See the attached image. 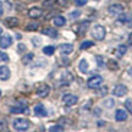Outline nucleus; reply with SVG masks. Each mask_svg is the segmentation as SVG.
<instances>
[{
    "label": "nucleus",
    "instance_id": "18",
    "mask_svg": "<svg viewBox=\"0 0 132 132\" xmlns=\"http://www.w3.org/2000/svg\"><path fill=\"white\" fill-rule=\"evenodd\" d=\"M54 24L56 26V27H61L64 24L66 23V19L65 17H62V16H56V17H54Z\"/></svg>",
    "mask_w": 132,
    "mask_h": 132
},
{
    "label": "nucleus",
    "instance_id": "20",
    "mask_svg": "<svg viewBox=\"0 0 132 132\" xmlns=\"http://www.w3.org/2000/svg\"><path fill=\"white\" fill-rule=\"evenodd\" d=\"M55 52V48L53 47V45H48V47L43 48V53L45 54V55H53Z\"/></svg>",
    "mask_w": 132,
    "mask_h": 132
},
{
    "label": "nucleus",
    "instance_id": "2",
    "mask_svg": "<svg viewBox=\"0 0 132 132\" xmlns=\"http://www.w3.org/2000/svg\"><path fill=\"white\" fill-rule=\"evenodd\" d=\"M105 34H106L105 28H104L103 26H100V24H95L94 27L92 28V36L97 40H103L104 38H105Z\"/></svg>",
    "mask_w": 132,
    "mask_h": 132
},
{
    "label": "nucleus",
    "instance_id": "35",
    "mask_svg": "<svg viewBox=\"0 0 132 132\" xmlns=\"http://www.w3.org/2000/svg\"><path fill=\"white\" fill-rule=\"evenodd\" d=\"M128 44H130V45H132V33L128 36Z\"/></svg>",
    "mask_w": 132,
    "mask_h": 132
},
{
    "label": "nucleus",
    "instance_id": "17",
    "mask_svg": "<svg viewBox=\"0 0 132 132\" xmlns=\"http://www.w3.org/2000/svg\"><path fill=\"white\" fill-rule=\"evenodd\" d=\"M10 111L14 114H20V113H28V108L27 106H12L10 109Z\"/></svg>",
    "mask_w": 132,
    "mask_h": 132
},
{
    "label": "nucleus",
    "instance_id": "28",
    "mask_svg": "<svg viewBox=\"0 0 132 132\" xmlns=\"http://www.w3.org/2000/svg\"><path fill=\"white\" fill-rule=\"evenodd\" d=\"M64 128L60 126V125H55V126H52V127L49 128V131H52V132H54V131H62Z\"/></svg>",
    "mask_w": 132,
    "mask_h": 132
},
{
    "label": "nucleus",
    "instance_id": "29",
    "mask_svg": "<svg viewBox=\"0 0 132 132\" xmlns=\"http://www.w3.org/2000/svg\"><path fill=\"white\" fill-rule=\"evenodd\" d=\"M87 1H88V0H75V4L77 5V6H83V5L87 4Z\"/></svg>",
    "mask_w": 132,
    "mask_h": 132
},
{
    "label": "nucleus",
    "instance_id": "23",
    "mask_svg": "<svg viewBox=\"0 0 132 132\" xmlns=\"http://www.w3.org/2000/svg\"><path fill=\"white\" fill-rule=\"evenodd\" d=\"M90 47H93V42H90V40H86V42H83L81 44V49H82V50L88 49V48H90Z\"/></svg>",
    "mask_w": 132,
    "mask_h": 132
},
{
    "label": "nucleus",
    "instance_id": "16",
    "mask_svg": "<svg viewBox=\"0 0 132 132\" xmlns=\"http://www.w3.org/2000/svg\"><path fill=\"white\" fill-rule=\"evenodd\" d=\"M88 67H89L88 62L86 61L85 59H82L80 61V64H78V70H80L82 73H87V72H88Z\"/></svg>",
    "mask_w": 132,
    "mask_h": 132
},
{
    "label": "nucleus",
    "instance_id": "13",
    "mask_svg": "<svg viewBox=\"0 0 132 132\" xmlns=\"http://www.w3.org/2000/svg\"><path fill=\"white\" fill-rule=\"evenodd\" d=\"M126 119H127V114L125 110H121V109L116 110V113H115V120L116 121H125Z\"/></svg>",
    "mask_w": 132,
    "mask_h": 132
},
{
    "label": "nucleus",
    "instance_id": "21",
    "mask_svg": "<svg viewBox=\"0 0 132 132\" xmlns=\"http://www.w3.org/2000/svg\"><path fill=\"white\" fill-rule=\"evenodd\" d=\"M108 67L110 69V70H118V69H119V65H118V62L115 61V60L110 59V60L108 61Z\"/></svg>",
    "mask_w": 132,
    "mask_h": 132
},
{
    "label": "nucleus",
    "instance_id": "22",
    "mask_svg": "<svg viewBox=\"0 0 132 132\" xmlns=\"http://www.w3.org/2000/svg\"><path fill=\"white\" fill-rule=\"evenodd\" d=\"M119 21L120 22H130L131 21V17H130V15H121L120 14V16H119Z\"/></svg>",
    "mask_w": 132,
    "mask_h": 132
},
{
    "label": "nucleus",
    "instance_id": "19",
    "mask_svg": "<svg viewBox=\"0 0 132 132\" xmlns=\"http://www.w3.org/2000/svg\"><path fill=\"white\" fill-rule=\"evenodd\" d=\"M5 23L7 24L9 27H15V26L19 24V20L15 19V17H9V19L5 20Z\"/></svg>",
    "mask_w": 132,
    "mask_h": 132
},
{
    "label": "nucleus",
    "instance_id": "39",
    "mask_svg": "<svg viewBox=\"0 0 132 132\" xmlns=\"http://www.w3.org/2000/svg\"><path fill=\"white\" fill-rule=\"evenodd\" d=\"M0 97H1V90H0Z\"/></svg>",
    "mask_w": 132,
    "mask_h": 132
},
{
    "label": "nucleus",
    "instance_id": "11",
    "mask_svg": "<svg viewBox=\"0 0 132 132\" xmlns=\"http://www.w3.org/2000/svg\"><path fill=\"white\" fill-rule=\"evenodd\" d=\"M43 15V10L40 7H32L28 11V16L31 19H38Z\"/></svg>",
    "mask_w": 132,
    "mask_h": 132
},
{
    "label": "nucleus",
    "instance_id": "4",
    "mask_svg": "<svg viewBox=\"0 0 132 132\" xmlns=\"http://www.w3.org/2000/svg\"><path fill=\"white\" fill-rule=\"evenodd\" d=\"M62 102L65 105L67 106H72V105H75L77 102H78V98H77V95L75 94H65L62 97Z\"/></svg>",
    "mask_w": 132,
    "mask_h": 132
},
{
    "label": "nucleus",
    "instance_id": "9",
    "mask_svg": "<svg viewBox=\"0 0 132 132\" xmlns=\"http://www.w3.org/2000/svg\"><path fill=\"white\" fill-rule=\"evenodd\" d=\"M59 50L64 55H69V54H71V53L73 52V45L70 44V43H64V44H61L59 47Z\"/></svg>",
    "mask_w": 132,
    "mask_h": 132
},
{
    "label": "nucleus",
    "instance_id": "36",
    "mask_svg": "<svg viewBox=\"0 0 132 132\" xmlns=\"http://www.w3.org/2000/svg\"><path fill=\"white\" fill-rule=\"evenodd\" d=\"M1 15H3V7L0 6V16H1Z\"/></svg>",
    "mask_w": 132,
    "mask_h": 132
},
{
    "label": "nucleus",
    "instance_id": "32",
    "mask_svg": "<svg viewBox=\"0 0 132 132\" xmlns=\"http://www.w3.org/2000/svg\"><path fill=\"white\" fill-rule=\"evenodd\" d=\"M97 62L100 67H104V64H103V57L102 56H97Z\"/></svg>",
    "mask_w": 132,
    "mask_h": 132
},
{
    "label": "nucleus",
    "instance_id": "37",
    "mask_svg": "<svg viewBox=\"0 0 132 132\" xmlns=\"http://www.w3.org/2000/svg\"><path fill=\"white\" fill-rule=\"evenodd\" d=\"M128 73H130V75L132 76V67H131V69H130V71H128Z\"/></svg>",
    "mask_w": 132,
    "mask_h": 132
},
{
    "label": "nucleus",
    "instance_id": "3",
    "mask_svg": "<svg viewBox=\"0 0 132 132\" xmlns=\"http://www.w3.org/2000/svg\"><path fill=\"white\" fill-rule=\"evenodd\" d=\"M102 83H103V77L99 75H95L88 80L87 86H88L89 88H92V89H95V88H99V87L102 86Z\"/></svg>",
    "mask_w": 132,
    "mask_h": 132
},
{
    "label": "nucleus",
    "instance_id": "33",
    "mask_svg": "<svg viewBox=\"0 0 132 132\" xmlns=\"http://www.w3.org/2000/svg\"><path fill=\"white\" fill-rule=\"evenodd\" d=\"M80 15H81L80 11H73V12H71V14H70V17H72V19H73V17H78Z\"/></svg>",
    "mask_w": 132,
    "mask_h": 132
},
{
    "label": "nucleus",
    "instance_id": "24",
    "mask_svg": "<svg viewBox=\"0 0 132 132\" xmlns=\"http://www.w3.org/2000/svg\"><path fill=\"white\" fill-rule=\"evenodd\" d=\"M104 105H105V108H108V109H111L114 106V100L113 99H105L104 100Z\"/></svg>",
    "mask_w": 132,
    "mask_h": 132
},
{
    "label": "nucleus",
    "instance_id": "12",
    "mask_svg": "<svg viewBox=\"0 0 132 132\" xmlns=\"http://www.w3.org/2000/svg\"><path fill=\"white\" fill-rule=\"evenodd\" d=\"M34 114H36L37 116H39V118L47 116V110L43 106V104H37V105L34 106Z\"/></svg>",
    "mask_w": 132,
    "mask_h": 132
},
{
    "label": "nucleus",
    "instance_id": "8",
    "mask_svg": "<svg viewBox=\"0 0 132 132\" xmlns=\"http://www.w3.org/2000/svg\"><path fill=\"white\" fill-rule=\"evenodd\" d=\"M11 76V71L7 66H0V81H7Z\"/></svg>",
    "mask_w": 132,
    "mask_h": 132
},
{
    "label": "nucleus",
    "instance_id": "7",
    "mask_svg": "<svg viewBox=\"0 0 132 132\" xmlns=\"http://www.w3.org/2000/svg\"><path fill=\"white\" fill-rule=\"evenodd\" d=\"M11 44H12V37H11V36L5 34V36H3V37L0 38V47L3 48V49L9 48Z\"/></svg>",
    "mask_w": 132,
    "mask_h": 132
},
{
    "label": "nucleus",
    "instance_id": "5",
    "mask_svg": "<svg viewBox=\"0 0 132 132\" xmlns=\"http://www.w3.org/2000/svg\"><path fill=\"white\" fill-rule=\"evenodd\" d=\"M127 92H128V89L125 85H118L113 90L115 97H123V95L127 94Z\"/></svg>",
    "mask_w": 132,
    "mask_h": 132
},
{
    "label": "nucleus",
    "instance_id": "38",
    "mask_svg": "<svg viewBox=\"0 0 132 132\" xmlns=\"http://www.w3.org/2000/svg\"><path fill=\"white\" fill-rule=\"evenodd\" d=\"M1 33H3V28H0V34H1Z\"/></svg>",
    "mask_w": 132,
    "mask_h": 132
},
{
    "label": "nucleus",
    "instance_id": "10",
    "mask_svg": "<svg viewBox=\"0 0 132 132\" xmlns=\"http://www.w3.org/2000/svg\"><path fill=\"white\" fill-rule=\"evenodd\" d=\"M123 11L122 5L120 4H114L111 6H109V14L110 15H120Z\"/></svg>",
    "mask_w": 132,
    "mask_h": 132
},
{
    "label": "nucleus",
    "instance_id": "1",
    "mask_svg": "<svg viewBox=\"0 0 132 132\" xmlns=\"http://www.w3.org/2000/svg\"><path fill=\"white\" fill-rule=\"evenodd\" d=\"M12 126L17 131H27L31 126V123L26 119H15L14 122H12Z\"/></svg>",
    "mask_w": 132,
    "mask_h": 132
},
{
    "label": "nucleus",
    "instance_id": "15",
    "mask_svg": "<svg viewBox=\"0 0 132 132\" xmlns=\"http://www.w3.org/2000/svg\"><path fill=\"white\" fill-rule=\"evenodd\" d=\"M42 32L44 33V34H47V36H49L50 38H56V37H57V31H56V28L47 27L45 29H43Z\"/></svg>",
    "mask_w": 132,
    "mask_h": 132
},
{
    "label": "nucleus",
    "instance_id": "14",
    "mask_svg": "<svg viewBox=\"0 0 132 132\" xmlns=\"http://www.w3.org/2000/svg\"><path fill=\"white\" fill-rule=\"evenodd\" d=\"M126 52H127V47L126 45H119L118 48H116V50H115V55H116V57H122L125 54H126Z\"/></svg>",
    "mask_w": 132,
    "mask_h": 132
},
{
    "label": "nucleus",
    "instance_id": "25",
    "mask_svg": "<svg viewBox=\"0 0 132 132\" xmlns=\"http://www.w3.org/2000/svg\"><path fill=\"white\" fill-rule=\"evenodd\" d=\"M6 61H9V55L0 52V62H6Z\"/></svg>",
    "mask_w": 132,
    "mask_h": 132
},
{
    "label": "nucleus",
    "instance_id": "34",
    "mask_svg": "<svg viewBox=\"0 0 132 132\" xmlns=\"http://www.w3.org/2000/svg\"><path fill=\"white\" fill-rule=\"evenodd\" d=\"M56 3L59 5H61V6H65V5L69 3V0H56Z\"/></svg>",
    "mask_w": 132,
    "mask_h": 132
},
{
    "label": "nucleus",
    "instance_id": "30",
    "mask_svg": "<svg viewBox=\"0 0 132 132\" xmlns=\"http://www.w3.org/2000/svg\"><path fill=\"white\" fill-rule=\"evenodd\" d=\"M17 48H19V49H17V52H19L20 54H21V53H23V52H26V45H24V44H19Z\"/></svg>",
    "mask_w": 132,
    "mask_h": 132
},
{
    "label": "nucleus",
    "instance_id": "27",
    "mask_svg": "<svg viewBox=\"0 0 132 132\" xmlns=\"http://www.w3.org/2000/svg\"><path fill=\"white\" fill-rule=\"evenodd\" d=\"M33 56H34V55H33V53H28V54H27V55L23 57V60H22V61H23V64H27V62H29L33 59Z\"/></svg>",
    "mask_w": 132,
    "mask_h": 132
},
{
    "label": "nucleus",
    "instance_id": "31",
    "mask_svg": "<svg viewBox=\"0 0 132 132\" xmlns=\"http://www.w3.org/2000/svg\"><path fill=\"white\" fill-rule=\"evenodd\" d=\"M38 27V23H32V24H28L27 26V29L28 31H33V29H36Z\"/></svg>",
    "mask_w": 132,
    "mask_h": 132
},
{
    "label": "nucleus",
    "instance_id": "6",
    "mask_svg": "<svg viewBox=\"0 0 132 132\" xmlns=\"http://www.w3.org/2000/svg\"><path fill=\"white\" fill-rule=\"evenodd\" d=\"M49 93H50V87H49L48 85H40L37 88V95L38 97L44 98V97H48Z\"/></svg>",
    "mask_w": 132,
    "mask_h": 132
},
{
    "label": "nucleus",
    "instance_id": "26",
    "mask_svg": "<svg viewBox=\"0 0 132 132\" xmlns=\"http://www.w3.org/2000/svg\"><path fill=\"white\" fill-rule=\"evenodd\" d=\"M125 106H126V109L128 110V113L132 114V99H127V100L125 102Z\"/></svg>",
    "mask_w": 132,
    "mask_h": 132
}]
</instances>
